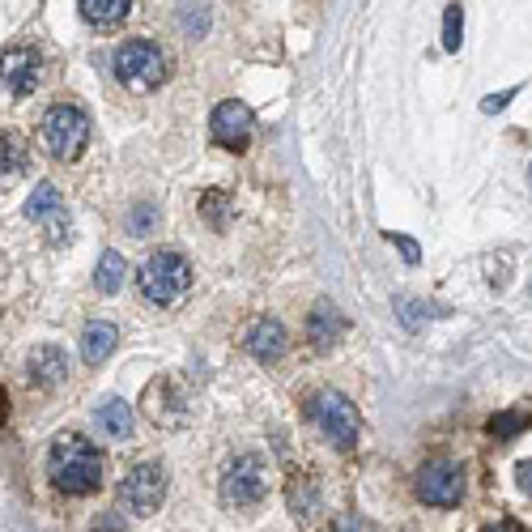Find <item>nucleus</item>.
<instances>
[{
  "label": "nucleus",
  "mask_w": 532,
  "mask_h": 532,
  "mask_svg": "<svg viewBox=\"0 0 532 532\" xmlns=\"http://www.w3.org/2000/svg\"><path fill=\"white\" fill-rule=\"evenodd\" d=\"M52 481H56V490L69 498L94 494L103 486V456H98L86 439L60 435L52 443Z\"/></svg>",
  "instance_id": "f257e3e1"
},
{
  "label": "nucleus",
  "mask_w": 532,
  "mask_h": 532,
  "mask_svg": "<svg viewBox=\"0 0 532 532\" xmlns=\"http://www.w3.org/2000/svg\"><path fill=\"white\" fill-rule=\"evenodd\" d=\"M137 286H141V298L154 307H171L179 298L188 294L192 286V264L184 260V252H154L141 273H137Z\"/></svg>",
  "instance_id": "f03ea898"
},
{
  "label": "nucleus",
  "mask_w": 532,
  "mask_h": 532,
  "mask_svg": "<svg viewBox=\"0 0 532 532\" xmlns=\"http://www.w3.org/2000/svg\"><path fill=\"white\" fill-rule=\"evenodd\" d=\"M39 137H43V149L56 162H77L81 149H86V141H90V115L81 107H73V103H56L43 115Z\"/></svg>",
  "instance_id": "7ed1b4c3"
},
{
  "label": "nucleus",
  "mask_w": 532,
  "mask_h": 532,
  "mask_svg": "<svg viewBox=\"0 0 532 532\" xmlns=\"http://www.w3.org/2000/svg\"><path fill=\"white\" fill-rule=\"evenodd\" d=\"M115 77H120L132 94L158 90L166 81V52L149 39H128L115 47Z\"/></svg>",
  "instance_id": "20e7f679"
},
{
  "label": "nucleus",
  "mask_w": 532,
  "mask_h": 532,
  "mask_svg": "<svg viewBox=\"0 0 532 532\" xmlns=\"http://www.w3.org/2000/svg\"><path fill=\"white\" fill-rule=\"evenodd\" d=\"M307 413H311V422L320 426V435L328 443H337L341 452H349V447H358V409L349 396H341L337 388H324V392H315L311 401H307Z\"/></svg>",
  "instance_id": "39448f33"
},
{
  "label": "nucleus",
  "mask_w": 532,
  "mask_h": 532,
  "mask_svg": "<svg viewBox=\"0 0 532 532\" xmlns=\"http://www.w3.org/2000/svg\"><path fill=\"white\" fill-rule=\"evenodd\" d=\"M418 498L426 507H460L464 498V469L452 460H430L418 469Z\"/></svg>",
  "instance_id": "423d86ee"
},
{
  "label": "nucleus",
  "mask_w": 532,
  "mask_h": 532,
  "mask_svg": "<svg viewBox=\"0 0 532 532\" xmlns=\"http://www.w3.org/2000/svg\"><path fill=\"white\" fill-rule=\"evenodd\" d=\"M209 132H213V141H218L222 149H230V154H243V149L252 145V132H256V111L247 107V103H239V98H226V103L213 107Z\"/></svg>",
  "instance_id": "0eeeda50"
},
{
  "label": "nucleus",
  "mask_w": 532,
  "mask_h": 532,
  "mask_svg": "<svg viewBox=\"0 0 532 532\" xmlns=\"http://www.w3.org/2000/svg\"><path fill=\"white\" fill-rule=\"evenodd\" d=\"M162 498H166V469L154 464V460L137 464V469L124 477V486H120V503L132 515H154L162 507Z\"/></svg>",
  "instance_id": "6e6552de"
},
{
  "label": "nucleus",
  "mask_w": 532,
  "mask_h": 532,
  "mask_svg": "<svg viewBox=\"0 0 532 532\" xmlns=\"http://www.w3.org/2000/svg\"><path fill=\"white\" fill-rule=\"evenodd\" d=\"M264 464H260V456H239L235 464L226 469V477H222V503H230V507H256L260 498H264Z\"/></svg>",
  "instance_id": "1a4fd4ad"
},
{
  "label": "nucleus",
  "mask_w": 532,
  "mask_h": 532,
  "mask_svg": "<svg viewBox=\"0 0 532 532\" xmlns=\"http://www.w3.org/2000/svg\"><path fill=\"white\" fill-rule=\"evenodd\" d=\"M39 77H43V56L39 47H9L5 56H0V86H5L13 98H26L39 90Z\"/></svg>",
  "instance_id": "9d476101"
},
{
  "label": "nucleus",
  "mask_w": 532,
  "mask_h": 532,
  "mask_svg": "<svg viewBox=\"0 0 532 532\" xmlns=\"http://www.w3.org/2000/svg\"><path fill=\"white\" fill-rule=\"evenodd\" d=\"M286 345H290V337L277 320H260V324L247 328V354L260 358V362H277L286 354Z\"/></svg>",
  "instance_id": "9b49d317"
},
{
  "label": "nucleus",
  "mask_w": 532,
  "mask_h": 532,
  "mask_svg": "<svg viewBox=\"0 0 532 532\" xmlns=\"http://www.w3.org/2000/svg\"><path fill=\"white\" fill-rule=\"evenodd\" d=\"M345 315H341V307L337 303H315L311 307V315H307V337L315 341V345H337L341 337H345Z\"/></svg>",
  "instance_id": "f8f14e48"
},
{
  "label": "nucleus",
  "mask_w": 532,
  "mask_h": 532,
  "mask_svg": "<svg viewBox=\"0 0 532 532\" xmlns=\"http://www.w3.org/2000/svg\"><path fill=\"white\" fill-rule=\"evenodd\" d=\"M115 345H120V328L107 324V320H94V324H86V332H81V358H86L90 367L107 362L115 354Z\"/></svg>",
  "instance_id": "ddd939ff"
},
{
  "label": "nucleus",
  "mask_w": 532,
  "mask_h": 532,
  "mask_svg": "<svg viewBox=\"0 0 532 532\" xmlns=\"http://www.w3.org/2000/svg\"><path fill=\"white\" fill-rule=\"evenodd\" d=\"M132 13V0H81V18L98 30H115L124 26V18Z\"/></svg>",
  "instance_id": "4468645a"
},
{
  "label": "nucleus",
  "mask_w": 532,
  "mask_h": 532,
  "mask_svg": "<svg viewBox=\"0 0 532 532\" xmlns=\"http://www.w3.org/2000/svg\"><path fill=\"white\" fill-rule=\"evenodd\" d=\"M94 426L103 430L107 439H128V435H132V409L120 401V396H111V401H103V405H98V413H94Z\"/></svg>",
  "instance_id": "2eb2a0df"
},
{
  "label": "nucleus",
  "mask_w": 532,
  "mask_h": 532,
  "mask_svg": "<svg viewBox=\"0 0 532 532\" xmlns=\"http://www.w3.org/2000/svg\"><path fill=\"white\" fill-rule=\"evenodd\" d=\"M30 375H35L39 384H60V379L69 375V358H64V349L39 345L35 354H30Z\"/></svg>",
  "instance_id": "dca6fc26"
},
{
  "label": "nucleus",
  "mask_w": 532,
  "mask_h": 532,
  "mask_svg": "<svg viewBox=\"0 0 532 532\" xmlns=\"http://www.w3.org/2000/svg\"><path fill=\"white\" fill-rule=\"evenodd\" d=\"M124 273H128L124 256L120 252H103V256H98V269H94V286L103 290V294H120Z\"/></svg>",
  "instance_id": "f3484780"
},
{
  "label": "nucleus",
  "mask_w": 532,
  "mask_h": 532,
  "mask_svg": "<svg viewBox=\"0 0 532 532\" xmlns=\"http://www.w3.org/2000/svg\"><path fill=\"white\" fill-rule=\"evenodd\" d=\"M26 158H30V149H26V137H22V132H13V128L0 132V175L22 171Z\"/></svg>",
  "instance_id": "a211bd4d"
},
{
  "label": "nucleus",
  "mask_w": 532,
  "mask_h": 532,
  "mask_svg": "<svg viewBox=\"0 0 532 532\" xmlns=\"http://www.w3.org/2000/svg\"><path fill=\"white\" fill-rule=\"evenodd\" d=\"M532 426V413L528 409H507V413H498V418H490V435L498 439V443H511L515 435H524V430Z\"/></svg>",
  "instance_id": "6ab92c4d"
},
{
  "label": "nucleus",
  "mask_w": 532,
  "mask_h": 532,
  "mask_svg": "<svg viewBox=\"0 0 532 532\" xmlns=\"http://www.w3.org/2000/svg\"><path fill=\"white\" fill-rule=\"evenodd\" d=\"M179 30L192 39L209 35V5L205 0H184V5H179Z\"/></svg>",
  "instance_id": "aec40b11"
},
{
  "label": "nucleus",
  "mask_w": 532,
  "mask_h": 532,
  "mask_svg": "<svg viewBox=\"0 0 532 532\" xmlns=\"http://www.w3.org/2000/svg\"><path fill=\"white\" fill-rule=\"evenodd\" d=\"M201 218H205L213 230H226V222H230V196L218 192V188H209V192L201 196Z\"/></svg>",
  "instance_id": "412c9836"
},
{
  "label": "nucleus",
  "mask_w": 532,
  "mask_h": 532,
  "mask_svg": "<svg viewBox=\"0 0 532 532\" xmlns=\"http://www.w3.org/2000/svg\"><path fill=\"white\" fill-rule=\"evenodd\" d=\"M56 209H60V192H56V184H39L35 192H30V201H26V218L43 222V218H52Z\"/></svg>",
  "instance_id": "4be33fe9"
},
{
  "label": "nucleus",
  "mask_w": 532,
  "mask_h": 532,
  "mask_svg": "<svg viewBox=\"0 0 532 532\" xmlns=\"http://www.w3.org/2000/svg\"><path fill=\"white\" fill-rule=\"evenodd\" d=\"M128 235L132 239H149L158 230V205H132V213H128Z\"/></svg>",
  "instance_id": "5701e85b"
},
{
  "label": "nucleus",
  "mask_w": 532,
  "mask_h": 532,
  "mask_svg": "<svg viewBox=\"0 0 532 532\" xmlns=\"http://www.w3.org/2000/svg\"><path fill=\"white\" fill-rule=\"evenodd\" d=\"M460 39H464V9L452 0V5L443 9V47L447 52H460Z\"/></svg>",
  "instance_id": "b1692460"
},
{
  "label": "nucleus",
  "mask_w": 532,
  "mask_h": 532,
  "mask_svg": "<svg viewBox=\"0 0 532 532\" xmlns=\"http://www.w3.org/2000/svg\"><path fill=\"white\" fill-rule=\"evenodd\" d=\"M511 98H515V90H503V94H490V98H486V103H481V111H486V115H494V111H503V107L511 103Z\"/></svg>",
  "instance_id": "393cba45"
},
{
  "label": "nucleus",
  "mask_w": 532,
  "mask_h": 532,
  "mask_svg": "<svg viewBox=\"0 0 532 532\" xmlns=\"http://www.w3.org/2000/svg\"><path fill=\"white\" fill-rule=\"evenodd\" d=\"M388 239H392L396 247H401L409 264H418V256H422V252H418V247H413V239H409V235H388Z\"/></svg>",
  "instance_id": "a878e982"
},
{
  "label": "nucleus",
  "mask_w": 532,
  "mask_h": 532,
  "mask_svg": "<svg viewBox=\"0 0 532 532\" xmlns=\"http://www.w3.org/2000/svg\"><path fill=\"white\" fill-rule=\"evenodd\" d=\"M481 532H528L520 520H511V515H507V520H498V524H490V528H481Z\"/></svg>",
  "instance_id": "bb28decb"
},
{
  "label": "nucleus",
  "mask_w": 532,
  "mask_h": 532,
  "mask_svg": "<svg viewBox=\"0 0 532 532\" xmlns=\"http://www.w3.org/2000/svg\"><path fill=\"white\" fill-rule=\"evenodd\" d=\"M515 477H520V490H524V494H532V460H524L520 469H515Z\"/></svg>",
  "instance_id": "cd10ccee"
},
{
  "label": "nucleus",
  "mask_w": 532,
  "mask_h": 532,
  "mask_svg": "<svg viewBox=\"0 0 532 532\" xmlns=\"http://www.w3.org/2000/svg\"><path fill=\"white\" fill-rule=\"evenodd\" d=\"M528 294H532V290H528Z\"/></svg>",
  "instance_id": "c85d7f7f"
}]
</instances>
